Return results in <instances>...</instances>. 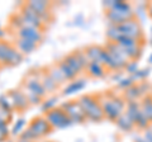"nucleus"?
<instances>
[{
    "instance_id": "nucleus-8",
    "label": "nucleus",
    "mask_w": 152,
    "mask_h": 142,
    "mask_svg": "<svg viewBox=\"0 0 152 142\" xmlns=\"http://www.w3.org/2000/svg\"><path fill=\"white\" fill-rule=\"evenodd\" d=\"M7 94H8V97L10 98L13 108H14V111L15 112L23 113L31 107V103H29V100H28L27 95L20 88L12 89V90H9Z\"/></svg>"
},
{
    "instance_id": "nucleus-18",
    "label": "nucleus",
    "mask_w": 152,
    "mask_h": 142,
    "mask_svg": "<svg viewBox=\"0 0 152 142\" xmlns=\"http://www.w3.org/2000/svg\"><path fill=\"white\" fill-rule=\"evenodd\" d=\"M57 62V65H58V67H60V70L62 71V74H64V76L66 78V80L67 81H75L76 80V78H77V75H76L72 70H71L67 65H66V62L65 61L61 59V60H58V61H56Z\"/></svg>"
},
{
    "instance_id": "nucleus-23",
    "label": "nucleus",
    "mask_w": 152,
    "mask_h": 142,
    "mask_svg": "<svg viewBox=\"0 0 152 142\" xmlns=\"http://www.w3.org/2000/svg\"><path fill=\"white\" fill-rule=\"evenodd\" d=\"M24 94L27 95L28 100H29V103H31V105H38V104H41L42 102L45 100L43 98H41L39 95H37V94H34V93H31V91H24Z\"/></svg>"
},
{
    "instance_id": "nucleus-11",
    "label": "nucleus",
    "mask_w": 152,
    "mask_h": 142,
    "mask_svg": "<svg viewBox=\"0 0 152 142\" xmlns=\"http://www.w3.org/2000/svg\"><path fill=\"white\" fill-rule=\"evenodd\" d=\"M13 45L15 46L20 51L24 56L32 53V52H33V51H36V50L38 48V46H39V45L34 43V42L28 41V40H23V38H14Z\"/></svg>"
},
{
    "instance_id": "nucleus-2",
    "label": "nucleus",
    "mask_w": 152,
    "mask_h": 142,
    "mask_svg": "<svg viewBox=\"0 0 152 142\" xmlns=\"http://www.w3.org/2000/svg\"><path fill=\"white\" fill-rule=\"evenodd\" d=\"M99 102H100V105L103 108L104 116H105L108 119L117 122V119L121 117V114H123V109H124V102L119 98L115 97H110L107 98V95H99Z\"/></svg>"
},
{
    "instance_id": "nucleus-24",
    "label": "nucleus",
    "mask_w": 152,
    "mask_h": 142,
    "mask_svg": "<svg viewBox=\"0 0 152 142\" xmlns=\"http://www.w3.org/2000/svg\"><path fill=\"white\" fill-rule=\"evenodd\" d=\"M138 95H140V89H138V88H136V86H131V88L126 89V94H124V97H126V98H128L129 100H132V102H133V99H136Z\"/></svg>"
},
{
    "instance_id": "nucleus-25",
    "label": "nucleus",
    "mask_w": 152,
    "mask_h": 142,
    "mask_svg": "<svg viewBox=\"0 0 152 142\" xmlns=\"http://www.w3.org/2000/svg\"><path fill=\"white\" fill-rule=\"evenodd\" d=\"M4 34H5V32H4L1 28H0V40H3V38H4Z\"/></svg>"
},
{
    "instance_id": "nucleus-20",
    "label": "nucleus",
    "mask_w": 152,
    "mask_h": 142,
    "mask_svg": "<svg viewBox=\"0 0 152 142\" xmlns=\"http://www.w3.org/2000/svg\"><path fill=\"white\" fill-rule=\"evenodd\" d=\"M117 124L121 127L122 130L124 131H131L133 127H134V123H133V121L129 117H128L126 113H123V114H121V117L117 119Z\"/></svg>"
},
{
    "instance_id": "nucleus-27",
    "label": "nucleus",
    "mask_w": 152,
    "mask_h": 142,
    "mask_svg": "<svg viewBox=\"0 0 152 142\" xmlns=\"http://www.w3.org/2000/svg\"><path fill=\"white\" fill-rule=\"evenodd\" d=\"M47 142H52V141H47Z\"/></svg>"
},
{
    "instance_id": "nucleus-3",
    "label": "nucleus",
    "mask_w": 152,
    "mask_h": 142,
    "mask_svg": "<svg viewBox=\"0 0 152 142\" xmlns=\"http://www.w3.org/2000/svg\"><path fill=\"white\" fill-rule=\"evenodd\" d=\"M19 88L22 89L23 91H31L37 95H39L41 98L46 99V97L48 95L46 91V89L42 85L39 76H38V67L37 69H31L26 74V76L23 78Z\"/></svg>"
},
{
    "instance_id": "nucleus-21",
    "label": "nucleus",
    "mask_w": 152,
    "mask_h": 142,
    "mask_svg": "<svg viewBox=\"0 0 152 142\" xmlns=\"http://www.w3.org/2000/svg\"><path fill=\"white\" fill-rule=\"evenodd\" d=\"M141 111H142V113L146 116V118L148 121H152V102L150 100H146L143 102V104H142V107H141Z\"/></svg>"
},
{
    "instance_id": "nucleus-16",
    "label": "nucleus",
    "mask_w": 152,
    "mask_h": 142,
    "mask_svg": "<svg viewBox=\"0 0 152 142\" xmlns=\"http://www.w3.org/2000/svg\"><path fill=\"white\" fill-rule=\"evenodd\" d=\"M13 42L10 41H7V40H0V66L4 67V62H5V60L8 57L9 52L12 51L13 48Z\"/></svg>"
},
{
    "instance_id": "nucleus-6",
    "label": "nucleus",
    "mask_w": 152,
    "mask_h": 142,
    "mask_svg": "<svg viewBox=\"0 0 152 142\" xmlns=\"http://www.w3.org/2000/svg\"><path fill=\"white\" fill-rule=\"evenodd\" d=\"M61 107H62L64 111L67 113V116L70 117V119L72 123H84L88 119L86 114H85V112L81 108V105H80L77 99L65 102V103L61 104Z\"/></svg>"
},
{
    "instance_id": "nucleus-19",
    "label": "nucleus",
    "mask_w": 152,
    "mask_h": 142,
    "mask_svg": "<svg viewBox=\"0 0 152 142\" xmlns=\"http://www.w3.org/2000/svg\"><path fill=\"white\" fill-rule=\"evenodd\" d=\"M85 86V81L84 80H75V81H71L67 86L64 89V95H69V94H72V93H76L79 90Z\"/></svg>"
},
{
    "instance_id": "nucleus-22",
    "label": "nucleus",
    "mask_w": 152,
    "mask_h": 142,
    "mask_svg": "<svg viewBox=\"0 0 152 142\" xmlns=\"http://www.w3.org/2000/svg\"><path fill=\"white\" fill-rule=\"evenodd\" d=\"M12 112H9L7 109L0 107V123H4V124H9L12 122Z\"/></svg>"
},
{
    "instance_id": "nucleus-1",
    "label": "nucleus",
    "mask_w": 152,
    "mask_h": 142,
    "mask_svg": "<svg viewBox=\"0 0 152 142\" xmlns=\"http://www.w3.org/2000/svg\"><path fill=\"white\" fill-rule=\"evenodd\" d=\"M79 103L84 109L86 118L93 122H100L105 116H104L103 108L99 102V95H93V94H85L79 99Z\"/></svg>"
},
{
    "instance_id": "nucleus-12",
    "label": "nucleus",
    "mask_w": 152,
    "mask_h": 142,
    "mask_svg": "<svg viewBox=\"0 0 152 142\" xmlns=\"http://www.w3.org/2000/svg\"><path fill=\"white\" fill-rule=\"evenodd\" d=\"M46 70L48 71V74L51 75V78L55 80V83L58 85V86H62V85H65L66 83H67V80H66V78L64 76L62 71L60 70L58 65H57V62H53V64H50L46 66Z\"/></svg>"
},
{
    "instance_id": "nucleus-7",
    "label": "nucleus",
    "mask_w": 152,
    "mask_h": 142,
    "mask_svg": "<svg viewBox=\"0 0 152 142\" xmlns=\"http://www.w3.org/2000/svg\"><path fill=\"white\" fill-rule=\"evenodd\" d=\"M9 34H12L14 38H23V40H28L32 41L37 45H41L45 40V32L34 29V28H29V27H23L19 28L15 31H9Z\"/></svg>"
},
{
    "instance_id": "nucleus-26",
    "label": "nucleus",
    "mask_w": 152,
    "mask_h": 142,
    "mask_svg": "<svg viewBox=\"0 0 152 142\" xmlns=\"http://www.w3.org/2000/svg\"><path fill=\"white\" fill-rule=\"evenodd\" d=\"M150 131H151V132H152V124H151V127H150Z\"/></svg>"
},
{
    "instance_id": "nucleus-28",
    "label": "nucleus",
    "mask_w": 152,
    "mask_h": 142,
    "mask_svg": "<svg viewBox=\"0 0 152 142\" xmlns=\"http://www.w3.org/2000/svg\"><path fill=\"white\" fill-rule=\"evenodd\" d=\"M0 69H1V66H0Z\"/></svg>"
},
{
    "instance_id": "nucleus-17",
    "label": "nucleus",
    "mask_w": 152,
    "mask_h": 142,
    "mask_svg": "<svg viewBox=\"0 0 152 142\" xmlns=\"http://www.w3.org/2000/svg\"><path fill=\"white\" fill-rule=\"evenodd\" d=\"M103 47H99V46H95V45H91V46H88L86 48H84L85 53H86L88 59L90 61H100V56L103 53Z\"/></svg>"
},
{
    "instance_id": "nucleus-15",
    "label": "nucleus",
    "mask_w": 152,
    "mask_h": 142,
    "mask_svg": "<svg viewBox=\"0 0 152 142\" xmlns=\"http://www.w3.org/2000/svg\"><path fill=\"white\" fill-rule=\"evenodd\" d=\"M85 71L91 78H103L105 75V67L98 61H90V64Z\"/></svg>"
},
{
    "instance_id": "nucleus-14",
    "label": "nucleus",
    "mask_w": 152,
    "mask_h": 142,
    "mask_svg": "<svg viewBox=\"0 0 152 142\" xmlns=\"http://www.w3.org/2000/svg\"><path fill=\"white\" fill-rule=\"evenodd\" d=\"M62 60L66 62V65H67L72 70L76 75H77V76L83 72V71H85L84 66L80 64V61L77 60V57H76V55L74 53V52H70V53H69V55H66Z\"/></svg>"
},
{
    "instance_id": "nucleus-4",
    "label": "nucleus",
    "mask_w": 152,
    "mask_h": 142,
    "mask_svg": "<svg viewBox=\"0 0 152 142\" xmlns=\"http://www.w3.org/2000/svg\"><path fill=\"white\" fill-rule=\"evenodd\" d=\"M45 117L53 128H65V127H69L72 123L70 117L67 116V113L64 111V108L61 105L53 107L50 111L45 112Z\"/></svg>"
},
{
    "instance_id": "nucleus-9",
    "label": "nucleus",
    "mask_w": 152,
    "mask_h": 142,
    "mask_svg": "<svg viewBox=\"0 0 152 142\" xmlns=\"http://www.w3.org/2000/svg\"><path fill=\"white\" fill-rule=\"evenodd\" d=\"M119 29L121 34L124 37H129L133 40H138V37L141 36V28L134 19H128L126 22H123L122 24L117 26Z\"/></svg>"
},
{
    "instance_id": "nucleus-10",
    "label": "nucleus",
    "mask_w": 152,
    "mask_h": 142,
    "mask_svg": "<svg viewBox=\"0 0 152 142\" xmlns=\"http://www.w3.org/2000/svg\"><path fill=\"white\" fill-rule=\"evenodd\" d=\"M38 76L43 88L46 89L47 94H53L58 90V85L55 83V80L51 78V75L48 74V71L46 70V66H42V67H38Z\"/></svg>"
},
{
    "instance_id": "nucleus-13",
    "label": "nucleus",
    "mask_w": 152,
    "mask_h": 142,
    "mask_svg": "<svg viewBox=\"0 0 152 142\" xmlns=\"http://www.w3.org/2000/svg\"><path fill=\"white\" fill-rule=\"evenodd\" d=\"M23 60H24V55H23L15 46H13L12 51L9 52L5 62H4V66H7V67H14V66H18Z\"/></svg>"
},
{
    "instance_id": "nucleus-5",
    "label": "nucleus",
    "mask_w": 152,
    "mask_h": 142,
    "mask_svg": "<svg viewBox=\"0 0 152 142\" xmlns=\"http://www.w3.org/2000/svg\"><path fill=\"white\" fill-rule=\"evenodd\" d=\"M33 135H34L37 138H41V137H46L47 135H50L55 128L50 124V122L47 121V118L45 117V114H39L34 118H32L29 124L27 127Z\"/></svg>"
}]
</instances>
